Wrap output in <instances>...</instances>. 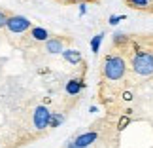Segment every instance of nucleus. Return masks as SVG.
<instances>
[{
    "instance_id": "1",
    "label": "nucleus",
    "mask_w": 153,
    "mask_h": 148,
    "mask_svg": "<svg viewBox=\"0 0 153 148\" xmlns=\"http://www.w3.org/2000/svg\"><path fill=\"white\" fill-rule=\"evenodd\" d=\"M125 72H127V61L119 53H110V55H106L104 63H102V74H104L106 80L117 82L125 76Z\"/></svg>"
},
{
    "instance_id": "2",
    "label": "nucleus",
    "mask_w": 153,
    "mask_h": 148,
    "mask_svg": "<svg viewBox=\"0 0 153 148\" xmlns=\"http://www.w3.org/2000/svg\"><path fill=\"white\" fill-rule=\"evenodd\" d=\"M132 70L138 76H151L153 74V53L146 50H138L132 57Z\"/></svg>"
},
{
    "instance_id": "3",
    "label": "nucleus",
    "mask_w": 153,
    "mask_h": 148,
    "mask_svg": "<svg viewBox=\"0 0 153 148\" xmlns=\"http://www.w3.org/2000/svg\"><path fill=\"white\" fill-rule=\"evenodd\" d=\"M30 27H32V21H28L23 15H8V21H6V29L11 34H23L30 31Z\"/></svg>"
},
{
    "instance_id": "4",
    "label": "nucleus",
    "mask_w": 153,
    "mask_h": 148,
    "mask_svg": "<svg viewBox=\"0 0 153 148\" xmlns=\"http://www.w3.org/2000/svg\"><path fill=\"white\" fill-rule=\"evenodd\" d=\"M49 118H51V112L49 108L45 106H36L34 108V114H32V123L38 131H44V129L49 127Z\"/></svg>"
},
{
    "instance_id": "5",
    "label": "nucleus",
    "mask_w": 153,
    "mask_h": 148,
    "mask_svg": "<svg viewBox=\"0 0 153 148\" xmlns=\"http://www.w3.org/2000/svg\"><path fill=\"white\" fill-rule=\"evenodd\" d=\"M97 139H98V133H97V131H87V133L78 135V137H76L72 143L78 146V148H89Z\"/></svg>"
},
{
    "instance_id": "6",
    "label": "nucleus",
    "mask_w": 153,
    "mask_h": 148,
    "mask_svg": "<svg viewBox=\"0 0 153 148\" xmlns=\"http://www.w3.org/2000/svg\"><path fill=\"white\" fill-rule=\"evenodd\" d=\"M64 38H48L45 40V51L48 53H62Z\"/></svg>"
},
{
    "instance_id": "7",
    "label": "nucleus",
    "mask_w": 153,
    "mask_h": 148,
    "mask_svg": "<svg viewBox=\"0 0 153 148\" xmlns=\"http://www.w3.org/2000/svg\"><path fill=\"white\" fill-rule=\"evenodd\" d=\"M30 38L32 40H36V42H45L48 38H51V34L45 31L44 27H30Z\"/></svg>"
},
{
    "instance_id": "8",
    "label": "nucleus",
    "mask_w": 153,
    "mask_h": 148,
    "mask_svg": "<svg viewBox=\"0 0 153 148\" xmlns=\"http://www.w3.org/2000/svg\"><path fill=\"white\" fill-rule=\"evenodd\" d=\"M83 86H85V82L81 78H72L66 84V93H68V95H78V93L83 89Z\"/></svg>"
},
{
    "instance_id": "9",
    "label": "nucleus",
    "mask_w": 153,
    "mask_h": 148,
    "mask_svg": "<svg viewBox=\"0 0 153 148\" xmlns=\"http://www.w3.org/2000/svg\"><path fill=\"white\" fill-rule=\"evenodd\" d=\"M64 61H68L70 65H79L81 63V53L78 50H62Z\"/></svg>"
},
{
    "instance_id": "10",
    "label": "nucleus",
    "mask_w": 153,
    "mask_h": 148,
    "mask_svg": "<svg viewBox=\"0 0 153 148\" xmlns=\"http://www.w3.org/2000/svg\"><path fill=\"white\" fill-rule=\"evenodd\" d=\"M127 6H131L134 10H149V0H125Z\"/></svg>"
},
{
    "instance_id": "11",
    "label": "nucleus",
    "mask_w": 153,
    "mask_h": 148,
    "mask_svg": "<svg viewBox=\"0 0 153 148\" xmlns=\"http://www.w3.org/2000/svg\"><path fill=\"white\" fill-rule=\"evenodd\" d=\"M102 38H104V32H98L97 36H93V40H91V51L95 53H98V50H100V44H102Z\"/></svg>"
},
{
    "instance_id": "12",
    "label": "nucleus",
    "mask_w": 153,
    "mask_h": 148,
    "mask_svg": "<svg viewBox=\"0 0 153 148\" xmlns=\"http://www.w3.org/2000/svg\"><path fill=\"white\" fill-rule=\"evenodd\" d=\"M62 122H64V116H62V114H57V112L53 114V112H51V118H49V127H59Z\"/></svg>"
},
{
    "instance_id": "13",
    "label": "nucleus",
    "mask_w": 153,
    "mask_h": 148,
    "mask_svg": "<svg viewBox=\"0 0 153 148\" xmlns=\"http://www.w3.org/2000/svg\"><path fill=\"white\" fill-rule=\"evenodd\" d=\"M128 42V36H125V34H117V36L114 38V44L115 46H123V44H127Z\"/></svg>"
},
{
    "instance_id": "14",
    "label": "nucleus",
    "mask_w": 153,
    "mask_h": 148,
    "mask_svg": "<svg viewBox=\"0 0 153 148\" xmlns=\"http://www.w3.org/2000/svg\"><path fill=\"white\" fill-rule=\"evenodd\" d=\"M127 15H110V19H108V23L110 25H117V23H119L121 19H125Z\"/></svg>"
},
{
    "instance_id": "15",
    "label": "nucleus",
    "mask_w": 153,
    "mask_h": 148,
    "mask_svg": "<svg viewBox=\"0 0 153 148\" xmlns=\"http://www.w3.org/2000/svg\"><path fill=\"white\" fill-rule=\"evenodd\" d=\"M6 21H8V14L0 10V29H4V27H6Z\"/></svg>"
},
{
    "instance_id": "16",
    "label": "nucleus",
    "mask_w": 153,
    "mask_h": 148,
    "mask_svg": "<svg viewBox=\"0 0 153 148\" xmlns=\"http://www.w3.org/2000/svg\"><path fill=\"white\" fill-rule=\"evenodd\" d=\"M87 14V2H79V15Z\"/></svg>"
},
{
    "instance_id": "17",
    "label": "nucleus",
    "mask_w": 153,
    "mask_h": 148,
    "mask_svg": "<svg viewBox=\"0 0 153 148\" xmlns=\"http://www.w3.org/2000/svg\"><path fill=\"white\" fill-rule=\"evenodd\" d=\"M70 2H89V0H70Z\"/></svg>"
},
{
    "instance_id": "18",
    "label": "nucleus",
    "mask_w": 153,
    "mask_h": 148,
    "mask_svg": "<svg viewBox=\"0 0 153 148\" xmlns=\"http://www.w3.org/2000/svg\"><path fill=\"white\" fill-rule=\"evenodd\" d=\"M61 2H70V0H61Z\"/></svg>"
}]
</instances>
